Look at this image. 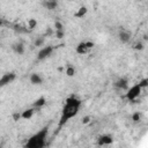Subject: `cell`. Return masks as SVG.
<instances>
[{"instance_id": "obj_1", "label": "cell", "mask_w": 148, "mask_h": 148, "mask_svg": "<svg viewBox=\"0 0 148 148\" xmlns=\"http://www.w3.org/2000/svg\"><path fill=\"white\" fill-rule=\"evenodd\" d=\"M81 104H82V101L79 97L74 96V95L68 96L65 99V104L62 106L61 114H60V118H59V121H58V127L59 128H61L69 119L74 118L79 113Z\"/></svg>"}, {"instance_id": "obj_2", "label": "cell", "mask_w": 148, "mask_h": 148, "mask_svg": "<svg viewBox=\"0 0 148 148\" xmlns=\"http://www.w3.org/2000/svg\"><path fill=\"white\" fill-rule=\"evenodd\" d=\"M49 134V126L42 127L38 132L32 134L24 143L25 148H44L46 146V139Z\"/></svg>"}, {"instance_id": "obj_3", "label": "cell", "mask_w": 148, "mask_h": 148, "mask_svg": "<svg viewBox=\"0 0 148 148\" xmlns=\"http://www.w3.org/2000/svg\"><path fill=\"white\" fill-rule=\"evenodd\" d=\"M141 91H142V88L139 86V83H135L134 86H132L130 89L126 90L125 97H126L128 101H131V102H132V101H135V99L140 96Z\"/></svg>"}, {"instance_id": "obj_4", "label": "cell", "mask_w": 148, "mask_h": 148, "mask_svg": "<svg viewBox=\"0 0 148 148\" xmlns=\"http://www.w3.org/2000/svg\"><path fill=\"white\" fill-rule=\"evenodd\" d=\"M53 51H54V47H53L52 45L43 46V47L38 51V53H37V60H38V61L45 60L46 58H49V57L52 54V52H53Z\"/></svg>"}, {"instance_id": "obj_5", "label": "cell", "mask_w": 148, "mask_h": 148, "mask_svg": "<svg viewBox=\"0 0 148 148\" xmlns=\"http://www.w3.org/2000/svg\"><path fill=\"white\" fill-rule=\"evenodd\" d=\"M15 79H16L15 72H7V73L2 74V76L0 77V88H3V87H6V86H8V84L12 83Z\"/></svg>"}, {"instance_id": "obj_6", "label": "cell", "mask_w": 148, "mask_h": 148, "mask_svg": "<svg viewBox=\"0 0 148 148\" xmlns=\"http://www.w3.org/2000/svg\"><path fill=\"white\" fill-rule=\"evenodd\" d=\"M113 142V138L110 134H101L97 136L96 143L97 146H109Z\"/></svg>"}, {"instance_id": "obj_7", "label": "cell", "mask_w": 148, "mask_h": 148, "mask_svg": "<svg viewBox=\"0 0 148 148\" xmlns=\"http://www.w3.org/2000/svg\"><path fill=\"white\" fill-rule=\"evenodd\" d=\"M113 87L118 90H127L128 89V80L126 77H119L113 82Z\"/></svg>"}, {"instance_id": "obj_8", "label": "cell", "mask_w": 148, "mask_h": 148, "mask_svg": "<svg viewBox=\"0 0 148 148\" xmlns=\"http://www.w3.org/2000/svg\"><path fill=\"white\" fill-rule=\"evenodd\" d=\"M12 50H13V52L15 54L22 56L25 52V46H24V44L22 42H15V43L12 44Z\"/></svg>"}, {"instance_id": "obj_9", "label": "cell", "mask_w": 148, "mask_h": 148, "mask_svg": "<svg viewBox=\"0 0 148 148\" xmlns=\"http://www.w3.org/2000/svg\"><path fill=\"white\" fill-rule=\"evenodd\" d=\"M29 81L34 86H40V84H43L44 79L39 73H31L29 75Z\"/></svg>"}, {"instance_id": "obj_10", "label": "cell", "mask_w": 148, "mask_h": 148, "mask_svg": "<svg viewBox=\"0 0 148 148\" xmlns=\"http://www.w3.org/2000/svg\"><path fill=\"white\" fill-rule=\"evenodd\" d=\"M118 38H119V40H120L121 43L126 44V43H128V42L131 40L132 35H131L130 31H127V30H125V29H120L119 32H118Z\"/></svg>"}, {"instance_id": "obj_11", "label": "cell", "mask_w": 148, "mask_h": 148, "mask_svg": "<svg viewBox=\"0 0 148 148\" xmlns=\"http://www.w3.org/2000/svg\"><path fill=\"white\" fill-rule=\"evenodd\" d=\"M42 6L49 10H54L58 7V0H43Z\"/></svg>"}, {"instance_id": "obj_12", "label": "cell", "mask_w": 148, "mask_h": 148, "mask_svg": "<svg viewBox=\"0 0 148 148\" xmlns=\"http://www.w3.org/2000/svg\"><path fill=\"white\" fill-rule=\"evenodd\" d=\"M45 104H46V97H45V96H40V97H38L37 99H35V101L32 102L31 106L35 108L36 110H38V109L43 108Z\"/></svg>"}, {"instance_id": "obj_13", "label": "cell", "mask_w": 148, "mask_h": 148, "mask_svg": "<svg viewBox=\"0 0 148 148\" xmlns=\"http://www.w3.org/2000/svg\"><path fill=\"white\" fill-rule=\"evenodd\" d=\"M37 110L35 109V108H28V109H25L24 111H22L21 112V118L22 119H25V120H28V119H31L32 118V116H34V113L36 112Z\"/></svg>"}, {"instance_id": "obj_14", "label": "cell", "mask_w": 148, "mask_h": 148, "mask_svg": "<svg viewBox=\"0 0 148 148\" xmlns=\"http://www.w3.org/2000/svg\"><path fill=\"white\" fill-rule=\"evenodd\" d=\"M88 51H89V50H88V47H87V45H86V42H80V43L76 45V47H75V52H76L77 54H86Z\"/></svg>"}, {"instance_id": "obj_15", "label": "cell", "mask_w": 148, "mask_h": 148, "mask_svg": "<svg viewBox=\"0 0 148 148\" xmlns=\"http://www.w3.org/2000/svg\"><path fill=\"white\" fill-rule=\"evenodd\" d=\"M87 13H88V8H87L86 6H81V7L74 13V17H76V18H82L83 16L87 15Z\"/></svg>"}, {"instance_id": "obj_16", "label": "cell", "mask_w": 148, "mask_h": 148, "mask_svg": "<svg viewBox=\"0 0 148 148\" xmlns=\"http://www.w3.org/2000/svg\"><path fill=\"white\" fill-rule=\"evenodd\" d=\"M75 73H76V69H75L74 66H72V65H67V66H66L65 74H66L68 77H73V76L75 75Z\"/></svg>"}, {"instance_id": "obj_17", "label": "cell", "mask_w": 148, "mask_h": 148, "mask_svg": "<svg viewBox=\"0 0 148 148\" xmlns=\"http://www.w3.org/2000/svg\"><path fill=\"white\" fill-rule=\"evenodd\" d=\"M36 27H37V20L34 18V17L29 18V20H28V29H29V30H34Z\"/></svg>"}, {"instance_id": "obj_18", "label": "cell", "mask_w": 148, "mask_h": 148, "mask_svg": "<svg viewBox=\"0 0 148 148\" xmlns=\"http://www.w3.org/2000/svg\"><path fill=\"white\" fill-rule=\"evenodd\" d=\"M44 42H45V38H44V36L37 37V38L35 39V42H34V46H37V47H39V46H43V45H44Z\"/></svg>"}, {"instance_id": "obj_19", "label": "cell", "mask_w": 148, "mask_h": 148, "mask_svg": "<svg viewBox=\"0 0 148 148\" xmlns=\"http://www.w3.org/2000/svg\"><path fill=\"white\" fill-rule=\"evenodd\" d=\"M132 47H133V50H135V51H142V50L145 49V44H143L141 40H139V42H135Z\"/></svg>"}, {"instance_id": "obj_20", "label": "cell", "mask_w": 148, "mask_h": 148, "mask_svg": "<svg viewBox=\"0 0 148 148\" xmlns=\"http://www.w3.org/2000/svg\"><path fill=\"white\" fill-rule=\"evenodd\" d=\"M132 120L134 121V123H139L140 120H141V118H142V114L139 112V111H135L133 114H132Z\"/></svg>"}, {"instance_id": "obj_21", "label": "cell", "mask_w": 148, "mask_h": 148, "mask_svg": "<svg viewBox=\"0 0 148 148\" xmlns=\"http://www.w3.org/2000/svg\"><path fill=\"white\" fill-rule=\"evenodd\" d=\"M54 36L58 39H61L65 37V30H54Z\"/></svg>"}, {"instance_id": "obj_22", "label": "cell", "mask_w": 148, "mask_h": 148, "mask_svg": "<svg viewBox=\"0 0 148 148\" xmlns=\"http://www.w3.org/2000/svg\"><path fill=\"white\" fill-rule=\"evenodd\" d=\"M54 30H65V29H64V24H62V22H60L59 20L54 21Z\"/></svg>"}, {"instance_id": "obj_23", "label": "cell", "mask_w": 148, "mask_h": 148, "mask_svg": "<svg viewBox=\"0 0 148 148\" xmlns=\"http://www.w3.org/2000/svg\"><path fill=\"white\" fill-rule=\"evenodd\" d=\"M12 118H13V120H14V121H18V120H21V119H22V118H21V112H18V111L13 112Z\"/></svg>"}, {"instance_id": "obj_24", "label": "cell", "mask_w": 148, "mask_h": 148, "mask_svg": "<svg viewBox=\"0 0 148 148\" xmlns=\"http://www.w3.org/2000/svg\"><path fill=\"white\" fill-rule=\"evenodd\" d=\"M139 86H140L142 89L147 88V87H148V79H147V77H143V79L139 82Z\"/></svg>"}, {"instance_id": "obj_25", "label": "cell", "mask_w": 148, "mask_h": 148, "mask_svg": "<svg viewBox=\"0 0 148 148\" xmlns=\"http://www.w3.org/2000/svg\"><path fill=\"white\" fill-rule=\"evenodd\" d=\"M90 120H91V117H90V116H84V117L81 119V123H82L83 125H87V124L90 123Z\"/></svg>"}, {"instance_id": "obj_26", "label": "cell", "mask_w": 148, "mask_h": 148, "mask_svg": "<svg viewBox=\"0 0 148 148\" xmlns=\"http://www.w3.org/2000/svg\"><path fill=\"white\" fill-rule=\"evenodd\" d=\"M51 35H54V30L52 28H47V30L44 34V37H47V36H51Z\"/></svg>"}, {"instance_id": "obj_27", "label": "cell", "mask_w": 148, "mask_h": 148, "mask_svg": "<svg viewBox=\"0 0 148 148\" xmlns=\"http://www.w3.org/2000/svg\"><path fill=\"white\" fill-rule=\"evenodd\" d=\"M86 45H87V47H88V50H91L94 46H95V44H94V42H91V40H87L86 42Z\"/></svg>"}, {"instance_id": "obj_28", "label": "cell", "mask_w": 148, "mask_h": 148, "mask_svg": "<svg viewBox=\"0 0 148 148\" xmlns=\"http://www.w3.org/2000/svg\"><path fill=\"white\" fill-rule=\"evenodd\" d=\"M3 24H5V21H3L2 18H0V27H2Z\"/></svg>"}, {"instance_id": "obj_29", "label": "cell", "mask_w": 148, "mask_h": 148, "mask_svg": "<svg viewBox=\"0 0 148 148\" xmlns=\"http://www.w3.org/2000/svg\"><path fill=\"white\" fill-rule=\"evenodd\" d=\"M139 1H145V0H139Z\"/></svg>"}]
</instances>
